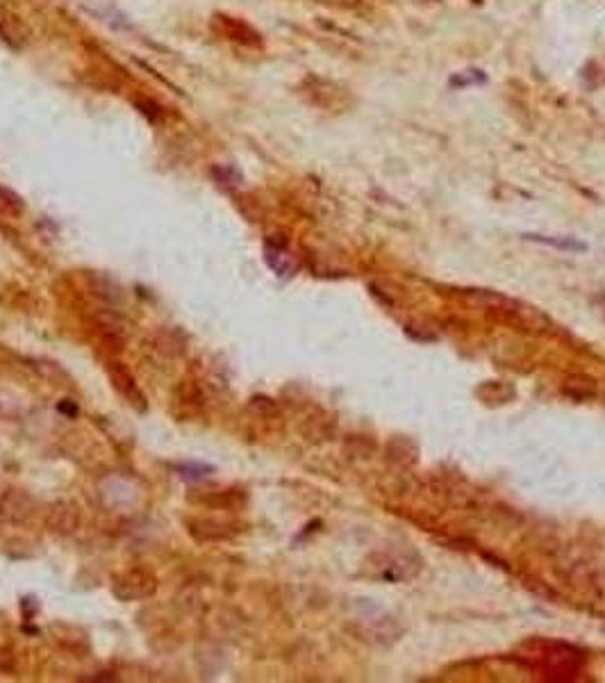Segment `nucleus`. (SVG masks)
Instances as JSON below:
<instances>
[{
    "instance_id": "nucleus-1",
    "label": "nucleus",
    "mask_w": 605,
    "mask_h": 683,
    "mask_svg": "<svg viewBox=\"0 0 605 683\" xmlns=\"http://www.w3.org/2000/svg\"><path fill=\"white\" fill-rule=\"evenodd\" d=\"M155 590H157V579L146 567H130V570L119 572L112 581L114 597L121 599V602L148 599L155 595Z\"/></svg>"
},
{
    "instance_id": "nucleus-2",
    "label": "nucleus",
    "mask_w": 605,
    "mask_h": 683,
    "mask_svg": "<svg viewBox=\"0 0 605 683\" xmlns=\"http://www.w3.org/2000/svg\"><path fill=\"white\" fill-rule=\"evenodd\" d=\"M105 369H108V376L114 385V390H117L130 406H135L137 410H144L146 397H144V392L139 390V385L135 381V376L130 374V369L126 365H121V362H108Z\"/></svg>"
},
{
    "instance_id": "nucleus-3",
    "label": "nucleus",
    "mask_w": 605,
    "mask_h": 683,
    "mask_svg": "<svg viewBox=\"0 0 605 683\" xmlns=\"http://www.w3.org/2000/svg\"><path fill=\"white\" fill-rule=\"evenodd\" d=\"M0 513H3L7 520L10 522H26L28 517L32 515V510H35V506H32V499L26 497L23 492L19 490H10L7 495L3 497V504H0Z\"/></svg>"
},
{
    "instance_id": "nucleus-4",
    "label": "nucleus",
    "mask_w": 605,
    "mask_h": 683,
    "mask_svg": "<svg viewBox=\"0 0 605 683\" xmlns=\"http://www.w3.org/2000/svg\"><path fill=\"white\" fill-rule=\"evenodd\" d=\"M214 19L219 21V26L225 32L228 39L239 41L244 46H257L262 41L259 35L248 26V23H244L239 19H230V16H214Z\"/></svg>"
},
{
    "instance_id": "nucleus-5",
    "label": "nucleus",
    "mask_w": 605,
    "mask_h": 683,
    "mask_svg": "<svg viewBox=\"0 0 605 683\" xmlns=\"http://www.w3.org/2000/svg\"><path fill=\"white\" fill-rule=\"evenodd\" d=\"M80 522V515L73 504H57L51 515H48V524L53 526L55 531H62V533H69L78 526Z\"/></svg>"
},
{
    "instance_id": "nucleus-6",
    "label": "nucleus",
    "mask_w": 605,
    "mask_h": 683,
    "mask_svg": "<svg viewBox=\"0 0 605 683\" xmlns=\"http://www.w3.org/2000/svg\"><path fill=\"white\" fill-rule=\"evenodd\" d=\"M189 531L194 533L198 540H223L230 536V531H223V520H196L194 524H189Z\"/></svg>"
},
{
    "instance_id": "nucleus-7",
    "label": "nucleus",
    "mask_w": 605,
    "mask_h": 683,
    "mask_svg": "<svg viewBox=\"0 0 605 683\" xmlns=\"http://www.w3.org/2000/svg\"><path fill=\"white\" fill-rule=\"evenodd\" d=\"M528 240L535 242H544V244H553V246H562V249H574V251H585L587 246L574 242V240H555V237H544V235H528Z\"/></svg>"
},
{
    "instance_id": "nucleus-8",
    "label": "nucleus",
    "mask_w": 605,
    "mask_h": 683,
    "mask_svg": "<svg viewBox=\"0 0 605 683\" xmlns=\"http://www.w3.org/2000/svg\"><path fill=\"white\" fill-rule=\"evenodd\" d=\"M325 3H355V0H325Z\"/></svg>"
}]
</instances>
